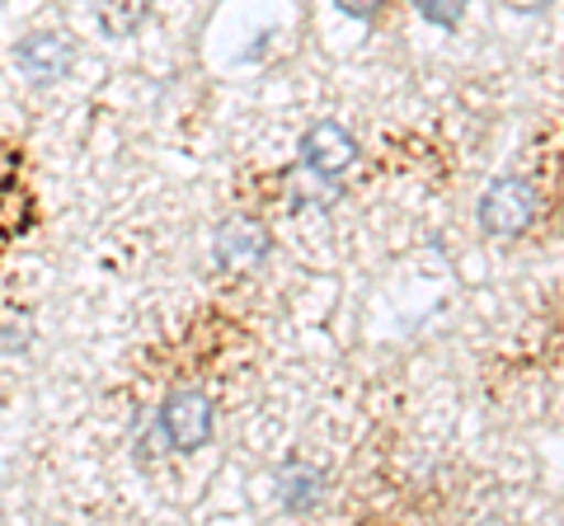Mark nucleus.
Masks as SVG:
<instances>
[{
    "label": "nucleus",
    "mask_w": 564,
    "mask_h": 526,
    "mask_svg": "<svg viewBox=\"0 0 564 526\" xmlns=\"http://www.w3.org/2000/svg\"><path fill=\"white\" fill-rule=\"evenodd\" d=\"M212 428H217V405L203 391H180L161 405V437L170 451H203L212 442Z\"/></svg>",
    "instance_id": "nucleus-1"
},
{
    "label": "nucleus",
    "mask_w": 564,
    "mask_h": 526,
    "mask_svg": "<svg viewBox=\"0 0 564 526\" xmlns=\"http://www.w3.org/2000/svg\"><path fill=\"white\" fill-rule=\"evenodd\" d=\"M536 188L518 179V174H503V179H494L480 198V226L489 235H522L527 226L536 221Z\"/></svg>",
    "instance_id": "nucleus-2"
},
{
    "label": "nucleus",
    "mask_w": 564,
    "mask_h": 526,
    "mask_svg": "<svg viewBox=\"0 0 564 526\" xmlns=\"http://www.w3.org/2000/svg\"><path fill=\"white\" fill-rule=\"evenodd\" d=\"M14 66L29 85H57L76 66V43L66 29H39L14 47Z\"/></svg>",
    "instance_id": "nucleus-3"
},
{
    "label": "nucleus",
    "mask_w": 564,
    "mask_h": 526,
    "mask_svg": "<svg viewBox=\"0 0 564 526\" xmlns=\"http://www.w3.org/2000/svg\"><path fill=\"white\" fill-rule=\"evenodd\" d=\"M269 250H273V235H269V226L254 217H231L212 235V259H217V269H226V273L259 269V263L269 259Z\"/></svg>",
    "instance_id": "nucleus-4"
},
{
    "label": "nucleus",
    "mask_w": 564,
    "mask_h": 526,
    "mask_svg": "<svg viewBox=\"0 0 564 526\" xmlns=\"http://www.w3.org/2000/svg\"><path fill=\"white\" fill-rule=\"evenodd\" d=\"M352 161H358V136L344 122H315L302 136V165L315 179H339Z\"/></svg>",
    "instance_id": "nucleus-5"
},
{
    "label": "nucleus",
    "mask_w": 564,
    "mask_h": 526,
    "mask_svg": "<svg viewBox=\"0 0 564 526\" xmlns=\"http://www.w3.org/2000/svg\"><path fill=\"white\" fill-rule=\"evenodd\" d=\"M321 498H325V475L315 465L292 461V465L278 470V503H282V513L306 517V513L321 507Z\"/></svg>",
    "instance_id": "nucleus-6"
},
{
    "label": "nucleus",
    "mask_w": 564,
    "mask_h": 526,
    "mask_svg": "<svg viewBox=\"0 0 564 526\" xmlns=\"http://www.w3.org/2000/svg\"><path fill=\"white\" fill-rule=\"evenodd\" d=\"M147 0H99L95 14H99V29L109 39H132V33L147 24Z\"/></svg>",
    "instance_id": "nucleus-7"
},
{
    "label": "nucleus",
    "mask_w": 564,
    "mask_h": 526,
    "mask_svg": "<svg viewBox=\"0 0 564 526\" xmlns=\"http://www.w3.org/2000/svg\"><path fill=\"white\" fill-rule=\"evenodd\" d=\"M414 10H419L433 29H447V33H452V29H462L470 0H414Z\"/></svg>",
    "instance_id": "nucleus-8"
},
{
    "label": "nucleus",
    "mask_w": 564,
    "mask_h": 526,
    "mask_svg": "<svg viewBox=\"0 0 564 526\" xmlns=\"http://www.w3.org/2000/svg\"><path fill=\"white\" fill-rule=\"evenodd\" d=\"M334 6H339V10L348 14V20L367 24V20H377V14H381V6H386V0H334Z\"/></svg>",
    "instance_id": "nucleus-9"
},
{
    "label": "nucleus",
    "mask_w": 564,
    "mask_h": 526,
    "mask_svg": "<svg viewBox=\"0 0 564 526\" xmlns=\"http://www.w3.org/2000/svg\"><path fill=\"white\" fill-rule=\"evenodd\" d=\"M503 6H513V10H545L551 0H503Z\"/></svg>",
    "instance_id": "nucleus-10"
}]
</instances>
